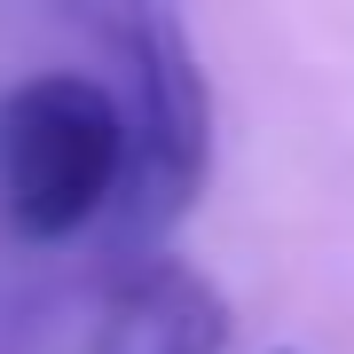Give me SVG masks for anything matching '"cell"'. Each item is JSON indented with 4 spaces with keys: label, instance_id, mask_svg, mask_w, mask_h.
I'll use <instances>...</instances> for the list:
<instances>
[{
    "label": "cell",
    "instance_id": "obj_1",
    "mask_svg": "<svg viewBox=\"0 0 354 354\" xmlns=\"http://www.w3.org/2000/svg\"><path fill=\"white\" fill-rule=\"evenodd\" d=\"M87 32L118 55L127 71V181L111 205V252L127 260L158 252V236L197 205L205 174H213V79L197 64L189 16L150 8V0H118V8H87Z\"/></svg>",
    "mask_w": 354,
    "mask_h": 354
},
{
    "label": "cell",
    "instance_id": "obj_2",
    "mask_svg": "<svg viewBox=\"0 0 354 354\" xmlns=\"http://www.w3.org/2000/svg\"><path fill=\"white\" fill-rule=\"evenodd\" d=\"M127 181V111L95 71H24L0 95V228L16 244H71L111 221Z\"/></svg>",
    "mask_w": 354,
    "mask_h": 354
},
{
    "label": "cell",
    "instance_id": "obj_3",
    "mask_svg": "<svg viewBox=\"0 0 354 354\" xmlns=\"http://www.w3.org/2000/svg\"><path fill=\"white\" fill-rule=\"evenodd\" d=\"M87 354H228V299L205 268L142 252L102 283Z\"/></svg>",
    "mask_w": 354,
    "mask_h": 354
}]
</instances>
